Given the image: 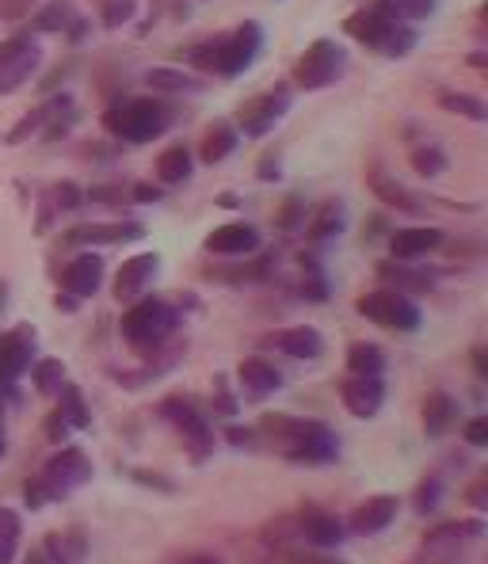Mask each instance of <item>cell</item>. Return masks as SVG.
<instances>
[{"instance_id":"17","label":"cell","mask_w":488,"mask_h":564,"mask_svg":"<svg viewBox=\"0 0 488 564\" xmlns=\"http://www.w3.org/2000/svg\"><path fill=\"white\" fill-rule=\"evenodd\" d=\"M161 271V256L156 252H138L130 260H122V268L115 271V297L119 302H138L145 294V286Z\"/></svg>"},{"instance_id":"31","label":"cell","mask_w":488,"mask_h":564,"mask_svg":"<svg viewBox=\"0 0 488 564\" xmlns=\"http://www.w3.org/2000/svg\"><path fill=\"white\" fill-rule=\"evenodd\" d=\"M192 172H195V161L187 145H172L156 156V180H161V184H187Z\"/></svg>"},{"instance_id":"3","label":"cell","mask_w":488,"mask_h":564,"mask_svg":"<svg viewBox=\"0 0 488 564\" xmlns=\"http://www.w3.org/2000/svg\"><path fill=\"white\" fill-rule=\"evenodd\" d=\"M180 328V310L164 297L142 294L119 321V332L134 351H161L172 339V332Z\"/></svg>"},{"instance_id":"45","label":"cell","mask_w":488,"mask_h":564,"mask_svg":"<svg viewBox=\"0 0 488 564\" xmlns=\"http://www.w3.org/2000/svg\"><path fill=\"white\" fill-rule=\"evenodd\" d=\"M23 503H28L31 511H43L46 503H54V496L46 492V485L39 477H31V480H23Z\"/></svg>"},{"instance_id":"24","label":"cell","mask_w":488,"mask_h":564,"mask_svg":"<svg viewBox=\"0 0 488 564\" xmlns=\"http://www.w3.org/2000/svg\"><path fill=\"white\" fill-rule=\"evenodd\" d=\"M145 229L134 221H111V226H77L73 234H65V245H127V240H142Z\"/></svg>"},{"instance_id":"6","label":"cell","mask_w":488,"mask_h":564,"mask_svg":"<svg viewBox=\"0 0 488 564\" xmlns=\"http://www.w3.org/2000/svg\"><path fill=\"white\" fill-rule=\"evenodd\" d=\"M355 313H359V317H367L370 325L390 328V332H416L420 325H424V313H420V305L412 302V297L397 294V290H386V286L355 297Z\"/></svg>"},{"instance_id":"34","label":"cell","mask_w":488,"mask_h":564,"mask_svg":"<svg viewBox=\"0 0 488 564\" xmlns=\"http://www.w3.org/2000/svg\"><path fill=\"white\" fill-rule=\"evenodd\" d=\"M347 375H386V351L367 339H355L347 347Z\"/></svg>"},{"instance_id":"8","label":"cell","mask_w":488,"mask_h":564,"mask_svg":"<svg viewBox=\"0 0 488 564\" xmlns=\"http://www.w3.org/2000/svg\"><path fill=\"white\" fill-rule=\"evenodd\" d=\"M161 416L180 431L184 446L192 451V462H206V458H210L214 443H218V438H214L210 420L203 416V409H198L195 401H187V397H164V401H161Z\"/></svg>"},{"instance_id":"52","label":"cell","mask_w":488,"mask_h":564,"mask_svg":"<svg viewBox=\"0 0 488 564\" xmlns=\"http://www.w3.org/2000/svg\"><path fill=\"white\" fill-rule=\"evenodd\" d=\"M226 438L234 446H256V431L252 427H226Z\"/></svg>"},{"instance_id":"60","label":"cell","mask_w":488,"mask_h":564,"mask_svg":"<svg viewBox=\"0 0 488 564\" xmlns=\"http://www.w3.org/2000/svg\"><path fill=\"white\" fill-rule=\"evenodd\" d=\"M302 564H340V561H321V557H317V561H302Z\"/></svg>"},{"instance_id":"55","label":"cell","mask_w":488,"mask_h":564,"mask_svg":"<svg viewBox=\"0 0 488 564\" xmlns=\"http://www.w3.org/2000/svg\"><path fill=\"white\" fill-rule=\"evenodd\" d=\"M180 564H226V561L214 557V553H192V557H184Z\"/></svg>"},{"instance_id":"37","label":"cell","mask_w":488,"mask_h":564,"mask_svg":"<svg viewBox=\"0 0 488 564\" xmlns=\"http://www.w3.org/2000/svg\"><path fill=\"white\" fill-rule=\"evenodd\" d=\"M73 20H77V8H73V0H50L46 8H35V20H31V28H35V31H69Z\"/></svg>"},{"instance_id":"36","label":"cell","mask_w":488,"mask_h":564,"mask_svg":"<svg viewBox=\"0 0 488 564\" xmlns=\"http://www.w3.org/2000/svg\"><path fill=\"white\" fill-rule=\"evenodd\" d=\"M65 362L62 359H39L31 362V386H35L39 397H57L65 386Z\"/></svg>"},{"instance_id":"47","label":"cell","mask_w":488,"mask_h":564,"mask_svg":"<svg viewBox=\"0 0 488 564\" xmlns=\"http://www.w3.org/2000/svg\"><path fill=\"white\" fill-rule=\"evenodd\" d=\"M130 480L145 488H156V492H176V480L164 477V473H149V469H130Z\"/></svg>"},{"instance_id":"28","label":"cell","mask_w":488,"mask_h":564,"mask_svg":"<svg viewBox=\"0 0 488 564\" xmlns=\"http://www.w3.org/2000/svg\"><path fill=\"white\" fill-rule=\"evenodd\" d=\"M481 534H485L481 519L443 522V527H435V530H427V534H424V553H454L462 542H469V538H481Z\"/></svg>"},{"instance_id":"58","label":"cell","mask_w":488,"mask_h":564,"mask_svg":"<svg viewBox=\"0 0 488 564\" xmlns=\"http://www.w3.org/2000/svg\"><path fill=\"white\" fill-rule=\"evenodd\" d=\"M8 297H12V290H8V282H4V279H0V313H4V310H8Z\"/></svg>"},{"instance_id":"7","label":"cell","mask_w":488,"mask_h":564,"mask_svg":"<svg viewBox=\"0 0 488 564\" xmlns=\"http://www.w3.org/2000/svg\"><path fill=\"white\" fill-rule=\"evenodd\" d=\"M347 73V50L336 39H317L302 57L294 62V88L302 93H317V88L336 85Z\"/></svg>"},{"instance_id":"1","label":"cell","mask_w":488,"mask_h":564,"mask_svg":"<svg viewBox=\"0 0 488 564\" xmlns=\"http://www.w3.org/2000/svg\"><path fill=\"white\" fill-rule=\"evenodd\" d=\"M260 431L275 438L279 454L294 466H328L340 458V438L328 423L297 416H263Z\"/></svg>"},{"instance_id":"19","label":"cell","mask_w":488,"mask_h":564,"mask_svg":"<svg viewBox=\"0 0 488 564\" xmlns=\"http://www.w3.org/2000/svg\"><path fill=\"white\" fill-rule=\"evenodd\" d=\"M104 256L99 252H80L77 260L65 263L62 271V290L65 294H73L77 302H85V297L99 294V286H104Z\"/></svg>"},{"instance_id":"15","label":"cell","mask_w":488,"mask_h":564,"mask_svg":"<svg viewBox=\"0 0 488 564\" xmlns=\"http://www.w3.org/2000/svg\"><path fill=\"white\" fill-rule=\"evenodd\" d=\"M397 511H401V500L390 492H378V496H367V500L359 503V508L347 516V534H359V538H375L382 534L386 527L397 519Z\"/></svg>"},{"instance_id":"32","label":"cell","mask_w":488,"mask_h":564,"mask_svg":"<svg viewBox=\"0 0 488 564\" xmlns=\"http://www.w3.org/2000/svg\"><path fill=\"white\" fill-rule=\"evenodd\" d=\"M54 412L69 423V431H88V427H93V412H88L85 393H80L77 386H69V381H65L62 393H57V409Z\"/></svg>"},{"instance_id":"5","label":"cell","mask_w":488,"mask_h":564,"mask_svg":"<svg viewBox=\"0 0 488 564\" xmlns=\"http://www.w3.org/2000/svg\"><path fill=\"white\" fill-rule=\"evenodd\" d=\"M344 31L355 39V43H362L367 50H375V54H382V57H404V54H412L420 43V35L409 28V23L382 20L375 8H362V12L347 15Z\"/></svg>"},{"instance_id":"13","label":"cell","mask_w":488,"mask_h":564,"mask_svg":"<svg viewBox=\"0 0 488 564\" xmlns=\"http://www.w3.org/2000/svg\"><path fill=\"white\" fill-rule=\"evenodd\" d=\"M340 401L355 420H375L386 404L382 375H347L340 386Z\"/></svg>"},{"instance_id":"12","label":"cell","mask_w":488,"mask_h":564,"mask_svg":"<svg viewBox=\"0 0 488 564\" xmlns=\"http://www.w3.org/2000/svg\"><path fill=\"white\" fill-rule=\"evenodd\" d=\"M35 336L39 332L31 325H15L0 336V393L31 367V359H35Z\"/></svg>"},{"instance_id":"10","label":"cell","mask_w":488,"mask_h":564,"mask_svg":"<svg viewBox=\"0 0 488 564\" xmlns=\"http://www.w3.org/2000/svg\"><path fill=\"white\" fill-rule=\"evenodd\" d=\"M43 65V46L31 39H8L0 43V96H12L28 85Z\"/></svg>"},{"instance_id":"9","label":"cell","mask_w":488,"mask_h":564,"mask_svg":"<svg viewBox=\"0 0 488 564\" xmlns=\"http://www.w3.org/2000/svg\"><path fill=\"white\" fill-rule=\"evenodd\" d=\"M39 480H43L46 492L54 496V503H62L73 488H80V485H88V480H93V458H88L80 446H62V451H54L43 462Z\"/></svg>"},{"instance_id":"54","label":"cell","mask_w":488,"mask_h":564,"mask_svg":"<svg viewBox=\"0 0 488 564\" xmlns=\"http://www.w3.org/2000/svg\"><path fill=\"white\" fill-rule=\"evenodd\" d=\"M260 180H279V164H275V156H263V164H260Z\"/></svg>"},{"instance_id":"29","label":"cell","mask_w":488,"mask_h":564,"mask_svg":"<svg viewBox=\"0 0 488 564\" xmlns=\"http://www.w3.org/2000/svg\"><path fill=\"white\" fill-rule=\"evenodd\" d=\"M145 85L161 96H184V93H203V80L192 77L187 69H169V65H156L145 73Z\"/></svg>"},{"instance_id":"56","label":"cell","mask_w":488,"mask_h":564,"mask_svg":"<svg viewBox=\"0 0 488 564\" xmlns=\"http://www.w3.org/2000/svg\"><path fill=\"white\" fill-rule=\"evenodd\" d=\"M474 370H477V378H488V362H485V351H481V347L474 351Z\"/></svg>"},{"instance_id":"22","label":"cell","mask_w":488,"mask_h":564,"mask_svg":"<svg viewBox=\"0 0 488 564\" xmlns=\"http://www.w3.org/2000/svg\"><path fill=\"white\" fill-rule=\"evenodd\" d=\"M367 187L378 195V203L393 206V210H401V214H424V203H420V198L412 195V191L404 187L401 180H393L390 172H386L378 161L370 164V172H367Z\"/></svg>"},{"instance_id":"2","label":"cell","mask_w":488,"mask_h":564,"mask_svg":"<svg viewBox=\"0 0 488 564\" xmlns=\"http://www.w3.org/2000/svg\"><path fill=\"white\" fill-rule=\"evenodd\" d=\"M263 50V28L256 20L241 23L234 35H218V39H206L187 50V62L203 73H218V77H241L248 65L260 57Z\"/></svg>"},{"instance_id":"16","label":"cell","mask_w":488,"mask_h":564,"mask_svg":"<svg viewBox=\"0 0 488 564\" xmlns=\"http://www.w3.org/2000/svg\"><path fill=\"white\" fill-rule=\"evenodd\" d=\"M263 347H275V351L286 355V359L313 362V359H321V351H325V336H321V328H313V325H291V328H279V332H271V336H263Z\"/></svg>"},{"instance_id":"4","label":"cell","mask_w":488,"mask_h":564,"mask_svg":"<svg viewBox=\"0 0 488 564\" xmlns=\"http://www.w3.org/2000/svg\"><path fill=\"white\" fill-rule=\"evenodd\" d=\"M104 127L111 130L115 138L130 141V145H149L172 127V107L164 99H127V104H115L111 111L104 115Z\"/></svg>"},{"instance_id":"35","label":"cell","mask_w":488,"mask_h":564,"mask_svg":"<svg viewBox=\"0 0 488 564\" xmlns=\"http://www.w3.org/2000/svg\"><path fill=\"white\" fill-rule=\"evenodd\" d=\"M344 203H336V198H328L325 206H321L317 214H313L310 221H305V234H310V240H328V237H336V234H344Z\"/></svg>"},{"instance_id":"21","label":"cell","mask_w":488,"mask_h":564,"mask_svg":"<svg viewBox=\"0 0 488 564\" xmlns=\"http://www.w3.org/2000/svg\"><path fill=\"white\" fill-rule=\"evenodd\" d=\"M375 275L386 282V290H397V294L412 297V294H432L435 290V275L424 268H412V263L401 260H382L375 268Z\"/></svg>"},{"instance_id":"43","label":"cell","mask_w":488,"mask_h":564,"mask_svg":"<svg viewBox=\"0 0 488 564\" xmlns=\"http://www.w3.org/2000/svg\"><path fill=\"white\" fill-rule=\"evenodd\" d=\"M275 221H279V229H286V234H294V229H305V221H310V210H305V203L294 195V198H286V203L279 206Z\"/></svg>"},{"instance_id":"42","label":"cell","mask_w":488,"mask_h":564,"mask_svg":"<svg viewBox=\"0 0 488 564\" xmlns=\"http://www.w3.org/2000/svg\"><path fill=\"white\" fill-rule=\"evenodd\" d=\"M46 203L54 206V214H62V210H77L80 203H85V191H80L73 180H62V184H54L46 191Z\"/></svg>"},{"instance_id":"18","label":"cell","mask_w":488,"mask_h":564,"mask_svg":"<svg viewBox=\"0 0 488 564\" xmlns=\"http://www.w3.org/2000/svg\"><path fill=\"white\" fill-rule=\"evenodd\" d=\"M203 248L210 256H226V260L256 256V248H260V229L248 226V221H226V226H218L203 240Z\"/></svg>"},{"instance_id":"41","label":"cell","mask_w":488,"mask_h":564,"mask_svg":"<svg viewBox=\"0 0 488 564\" xmlns=\"http://www.w3.org/2000/svg\"><path fill=\"white\" fill-rule=\"evenodd\" d=\"M412 169H416L424 180H435L451 169V161H446V153L440 145H420V149H412Z\"/></svg>"},{"instance_id":"30","label":"cell","mask_w":488,"mask_h":564,"mask_svg":"<svg viewBox=\"0 0 488 564\" xmlns=\"http://www.w3.org/2000/svg\"><path fill=\"white\" fill-rule=\"evenodd\" d=\"M237 141H241V130H237L234 122H218V127H210L206 130V138L198 141V161L221 164L237 149Z\"/></svg>"},{"instance_id":"23","label":"cell","mask_w":488,"mask_h":564,"mask_svg":"<svg viewBox=\"0 0 488 564\" xmlns=\"http://www.w3.org/2000/svg\"><path fill=\"white\" fill-rule=\"evenodd\" d=\"M43 557L50 564H85L88 561V534L80 527H65L43 538Z\"/></svg>"},{"instance_id":"44","label":"cell","mask_w":488,"mask_h":564,"mask_svg":"<svg viewBox=\"0 0 488 564\" xmlns=\"http://www.w3.org/2000/svg\"><path fill=\"white\" fill-rule=\"evenodd\" d=\"M130 15H134V0H107L99 20H104V28H122Z\"/></svg>"},{"instance_id":"33","label":"cell","mask_w":488,"mask_h":564,"mask_svg":"<svg viewBox=\"0 0 488 564\" xmlns=\"http://www.w3.org/2000/svg\"><path fill=\"white\" fill-rule=\"evenodd\" d=\"M370 8L390 23H416L435 12V0H375Z\"/></svg>"},{"instance_id":"49","label":"cell","mask_w":488,"mask_h":564,"mask_svg":"<svg viewBox=\"0 0 488 564\" xmlns=\"http://www.w3.org/2000/svg\"><path fill=\"white\" fill-rule=\"evenodd\" d=\"M43 431H46V438H50V443H54V446H62L65 438H69V423H65L62 416H57V412H50L46 423H43Z\"/></svg>"},{"instance_id":"20","label":"cell","mask_w":488,"mask_h":564,"mask_svg":"<svg viewBox=\"0 0 488 564\" xmlns=\"http://www.w3.org/2000/svg\"><path fill=\"white\" fill-rule=\"evenodd\" d=\"M446 234L435 226H412V229H397V234L390 237V256L401 263H416L424 260V256L440 252L443 248Z\"/></svg>"},{"instance_id":"39","label":"cell","mask_w":488,"mask_h":564,"mask_svg":"<svg viewBox=\"0 0 488 564\" xmlns=\"http://www.w3.org/2000/svg\"><path fill=\"white\" fill-rule=\"evenodd\" d=\"M20 516L12 508H0V564H12L15 553H20Z\"/></svg>"},{"instance_id":"48","label":"cell","mask_w":488,"mask_h":564,"mask_svg":"<svg viewBox=\"0 0 488 564\" xmlns=\"http://www.w3.org/2000/svg\"><path fill=\"white\" fill-rule=\"evenodd\" d=\"M462 435H466L469 446H488V416H474L466 423V431H462Z\"/></svg>"},{"instance_id":"11","label":"cell","mask_w":488,"mask_h":564,"mask_svg":"<svg viewBox=\"0 0 488 564\" xmlns=\"http://www.w3.org/2000/svg\"><path fill=\"white\" fill-rule=\"evenodd\" d=\"M291 111V88L286 85H275L271 93H260L252 96L248 104L237 111V122L248 138H263L268 130H275V122Z\"/></svg>"},{"instance_id":"46","label":"cell","mask_w":488,"mask_h":564,"mask_svg":"<svg viewBox=\"0 0 488 564\" xmlns=\"http://www.w3.org/2000/svg\"><path fill=\"white\" fill-rule=\"evenodd\" d=\"M35 8H39V0H0V20L20 23V20H28Z\"/></svg>"},{"instance_id":"38","label":"cell","mask_w":488,"mask_h":564,"mask_svg":"<svg viewBox=\"0 0 488 564\" xmlns=\"http://www.w3.org/2000/svg\"><path fill=\"white\" fill-rule=\"evenodd\" d=\"M440 107L451 115H462V119H474V122H485L488 119V107L481 96L474 93H443L440 96Z\"/></svg>"},{"instance_id":"14","label":"cell","mask_w":488,"mask_h":564,"mask_svg":"<svg viewBox=\"0 0 488 564\" xmlns=\"http://www.w3.org/2000/svg\"><path fill=\"white\" fill-rule=\"evenodd\" d=\"M297 538H305V542L313 545V550H340L344 538H347V527L340 516H333V511L325 508H302L297 511Z\"/></svg>"},{"instance_id":"53","label":"cell","mask_w":488,"mask_h":564,"mask_svg":"<svg viewBox=\"0 0 488 564\" xmlns=\"http://www.w3.org/2000/svg\"><path fill=\"white\" fill-rule=\"evenodd\" d=\"M54 305H57V310H65V313H73V310H77V297L65 294V290H57V294H54Z\"/></svg>"},{"instance_id":"27","label":"cell","mask_w":488,"mask_h":564,"mask_svg":"<svg viewBox=\"0 0 488 564\" xmlns=\"http://www.w3.org/2000/svg\"><path fill=\"white\" fill-rule=\"evenodd\" d=\"M462 416V404L454 401L451 393L435 389V393L424 397V409H420V420H424V435L427 438H443L446 431L454 427V420Z\"/></svg>"},{"instance_id":"25","label":"cell","mask_w":488,"mask_h":564,"mask_svg":"<svg viewBox=\"0 0 488 564\" xmlns=\"http://www.w3.org/2000/svg\"><path fill=\"white\" fill-rule=\"evenodd\" d=\"M62 111H69V96H50V99H43V104L35 107L31 115H23L20 122H15L12 130H8V145H23L28 138H35L39 130H46L50 122L54 119H62Z\"/></svg>"},{"instance_id":"57","label":"cell","mask_w":488,"mask_h":564,"mask_svg":"<svg viewBox=\"0 0 488 564\" xmlns=\"http://www.w3.org/2000/svg\"><path fill=\"white\" fill-rule=\"evenodd\" d=\"M8 454V435H4V404H0V458Z\"/></svg>"},{"instance_id":"50","label":"cell","mask_w":488,"mask_h":564,"mask_svg":"<svg viewBox=\"0 0 488 564\" xmlns=\"http://www.w3.org/2000/svg\"><path fill=\"white\" fill-rule=\"evenodd\" d=\"M466 503H469V508H477V511L488 508V477H477L474 485L466 488Z\"/></svg>"},{"instance_id":"26","label":"cell","mask_w":488,"mask_h":564,"mask_svg":"<svg viewBox=\"0 0 488 564\" xmlns=\"http://www.w3.org/2000/svg\"><path fill=\"white\" fill-rule=\"evenodd\" d=\"M237 381H241V389L248 397H271L283 389V375H279L275 362L260 359V355H252V359H245L241 367H237Z\"/></svg>"},{"instance_id":"40","label":"cell","mask_w":488,"mask_h":564,"mask_svg":"<svg viewBox=\"0 0 488 564\" xmlns=\"http://www.w3.org/2000/svg\"><path fill=\"white\" fill-rule=\"evenodd\" d=\"M443 503V477H424L416 485V492H412V508H416V516H435Z\"/></svg>"},{"instance_id":"51","label":"cell","mask_w":488,"mask_h":564,"mask_svg":"<svg viewBox=\"0 0 488 564\" xmlns=\"http://www.w3.org/2000/svg\"><path fill=\"white\" fill-rule=\"evenodd\" d=\"M130 203H161V198H164V191L161 187H153V184H134V187H130Z\"/></svg>"},{"instance_id":"59","label":"cell","mask_w":488,"mask_h":564,"mask_svg":"<svg viewBox=\"0 0 488 564\" xmlns=\"http://www.w3.org/2000/svg\"><path fill=\"white\" fill-rule=\"evenodd\" d=\"M28 564H50L46 557H43V553H31V561Z\"/></svg>"}]
</instances>
